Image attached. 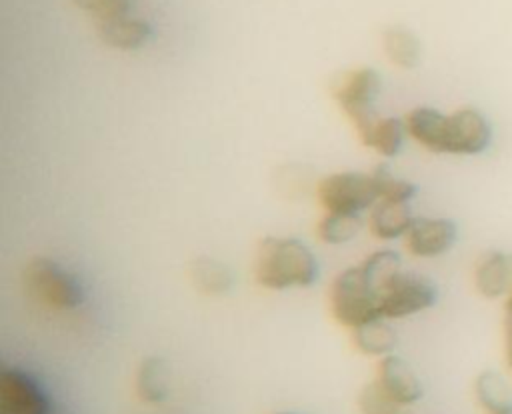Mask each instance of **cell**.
Here are the masks:
<instances>
[{
    "instance_id": "obj_1",
    "label": "cell",
    "mask_w": 512,
    "mask_h": 414,
    "mask_svg": "<svg viewBox=\"0 0 512 414\" xmlns=\"http://www.w3.org/2000/svg\"><path fill=\"white\" fill-rule=\"evenodd\" d=\"M402 268L394 250L382 248L360 264L344 268L330 284L328 304L332 316L346 328H356L380 316V292L384 282Z\"/></svg>"
},
{
    "instance_id": "obj_2",
    "label": "cell",
    "mask_w": 512,
    "mask_h": 414,
    "mask_svg": "<svg viewBox=\"0 0 512 414\" xmlns=\"http://www.w3.org/2000/svg\"><path fill=\"white\" fill-rule=\"evenodd\" d=\"M404 124L408 136L434 154L476 156L492 140L488 118L472 106H462L450 114L418 106L404 114Z\"/></svg>"
},
{
    "instance_id": "obj_3",
    "label": "cell",
    "mask_w": 512,
    "mask_h": 414,
    "mask_svg": "<svg viewBox=\"0 0 512 414\" xmlns=\"http://www.w3.org/2000/svg\"><path fill=\"white\" fill-rule=\"evenodd\" d=\"M254 278L268 290L306 288L318 278V260L294 236H264L254 256Z\"/></svg>"
},
{
    "instance_id": "obj_4",
    "label": "cell",
    "mask_w": 512,
    "mask_h": 414,
    "mask_svg": "<svg viewBox=\"0 0 512 414\" xmlns=\"http://www.w3.org/2000/svg\"><path fill=\"white\" fill-rule=\"evenodd\" d=\"M26 292L50 310H72L82 304L84 288L62 264L46 256H34L22 272Z\"/></svg>"
},
{
    "instance_id": "obj_5",
    "label": "cell",
    "mask_w": 512,
    "mask_h": 414,
    "mask_svg": "<svg viewBox=\"0 0 512 414\" xmlns=\"http://www.w3.org/2000/svg\"><path fill=\"white\" fill-rule=\"evenodd\" d=\"M380 90H382V78L370 66L342 72L334 80L332 94L336 98V104L352 122V126L356 128V134H362L380 116L376 112V98Z\"/></svg>"
},
{
    "instance_id": "obj_6",
    "label": "cell",
    "mask_w": 512,
    "mask_h": 414,
    "mask_svg": "<svg viewBox=\"0 0 512 414\" xmlns=\"http://www.w3.org/2000/svg\"><path fill=\"white\" fill-rule=\"evenodd\" d=\"M316 196L326 212L360 214L380 200L376 176L370 172H334L318 182Z\"/></svg>"
},
{
    "instance_id": "obj_7",
    "label": "cell",
    "mask_w": 512,
    "mask_h": 414,
    "mask_svg": "<svg viewBox=\"0 0 512 414\" xmlns=\"http://www.w3.org/2000/svg\"><path fill=\"white\" fill-rule=\"evenodd\" d=\"M436 284L418 272L398 270L382 286L380 292V316L406 318L430 308L436 302Z\"/></svg>"
},
{
    "instance_id": "obj_8",
    "label": "cell",
    "mask_w": 512,
    "mask_h": 414,
    "mask_svg": "<svg viewBox=\"0 0 512 414\" xmlns=\"http://www.w3.org/2000/svg\"><path fill=\"white\" fill-rule=\"evenodd\" d=\"M0 414H48V398L20 368L0 370Z\"/></svg>"
},
{
    "instance_id": "obj_9",
    "label": "cell",
    "mask_w": 512,
    "mask_h": 414,
    "mask_svg": "<svg viewBox=\"0 0 512 414\" xmlns=\"http://www.w3.org/2000/svg\"><path fill=\"white\" fill-rule=\"evenodd\" d=\"M456 224L448 218L414 216L404 234V244L412 256L434 258L448 252L456 242Z\"/></svg>"
},
{
    "instance_id": "obj_10",
    "label": "cell",
    "mask_w": 512,
    "mask_h": 414,
    "mask_svg": "<svg viewBox=\"0 0 512 414\" xmlns=\"http://www.w3.org/2000/svg\"><path fill=\"white\" fill-rule=\"evenodd\" d=\"M472 282L476 294L486 300H500L512 292V254L488 250L478 256Z\"/></svg>"
},
{
    "instance_id": "obj_11",
    "label": "cell",
    "mask_w": 512,
    "mask_h": 414,
    "mask_svg": "<svg viewBox=\"0 0 512 414\" xmlns=\"http://www.w3.org/2000/svg\"><path fill=\"white\" fill-rule=\"evenodd\" d=\"M374 380L400 406L412 404L422 396V384H420L416 372L400 356H394V354L382 356L378 360Z\"/></svg>"
},
{
    "instance_id": "obj_12",
    "label": "cell",
    "mask_w": 512,
    "mask_h": 414,
    "mask_svg": "<svg viewBox=\"0 0 512 414\" xmlns=\"http://www.w3.org/2000/svg\"><path fill=\"white\" fill-rule=\"evenodd\" d=\"M94 24L98 38L106 46L118 50H138L152 38V26L134 14H124Z\"/></svg>"
},
{
    "instance_id": "obj_13",
    "label": "cell",
    "mask_w": 512,
    "mask_h": 414,
    "mask_svg": "<svg viewBox=\"0 0 512 414\" xmlns=\"http://www.w3.org/2000/svg\"><path fill=\"white\" fill-rule=\"evenodd\" d=\"M414 220L410 202H390L378 200L370 208L368 228L380 240H394L406 234Z\"/></svg>"
},
{
    "instance_id": "obj_14",
    "label": "cell",
    "mask_w": 512,
    "mask_h": 414,
    "mask_svg": "<svg viewBox=\"0 0 512 414\" xmlns=\"http://www.w3.org/2000/svg\"><path fill=\"white\" fill-rule=\"evenodd\" d=\"M406 136L408 132L404 118L396 116H378L362 134H358L366 148H372L384 158L396 156L402 150Z\"/></svg>"
},
{
    "instance_id": "obj_15",
    "label": "cell",
    "mask_w": 512,
    "mask_h": 414,
    "mask_svg": "<svg viewBox=\"0 0 512 414\" xmlns=\"http://www.w3.org/2000/svg\"><path fill=\"white\" fill-rule=\"evenodd\" d=\"M190 280L204 296H222L234 286V274L228 264L212 256H200L190 264Z\"/></svg>"
},
{
    "instance_id": "obj_16",
    "label": "cell",
    "mask_w": 512,
    "mask_h": 414,
    "mask_svg": "<svg viewBox=\"0 0 512 414\" xmlns=\"http://www.w3.org/2000/svg\"><path fill=\"white\" fill-rule=\"evenodd\" d=\"M352 344L358 352L366 356H386L398 344L396 330L386 322V318L368 320L356 328H352Z\"/></svg>"
},
{
    "instance_id": "obj_17",
    "label": "cell",
    "mask_w": 512,
    "mask_h": 414,
    "mask_svg": "<svg viewBox=\"0 0 512 414\" xmlns=\"http://www.w3.org/2000/svg\"><path fill=\"white\" fill-rule=\"evenodd\" d=\"M382 48L388 60L404 70L418 66L422 46L418 36L406 26H388L382 34Z\"/></svg>"
},
{
    "instance_id": "obj_18",
    "label": "cell",
    "mask_w": 512,
    "mask_h": 414,
    "mask_svg": "<svg viewBox=\"0 0 512 414\" xmlns=\"http://www.w3.org/2000/svg\"><path fill=\"white\" fill-rule=\"evenodd\" d=\"M474 394L478 404L488 412L496 414L512 408V394L506 380L496 372H482L474 382Z\"/></svg>"
},
{
    "instance_id": "obj_19",
    "label": "cell",
    "mask_w": 512,
    "mask_h": 414,
    "mask_svg": "<svg viewBox=\"0 0 512 414\" xmlns=\"http://www.w3.org/2000/svg\"><path fill=\"white\" fill-rule=\"evenodd\" d=\"M136 392L146 402H160L166 396V364L158 356H148L136 370Z\"/></svg>"
},
{
    "instance_id": "obj_20",
    "label": "cell",
    "mask_w": 512,
    "mask_h": 414,
    "mask_svg": "<svg viewBox=\"0 0 512 414\" xmlns=\"http://www.w3.org/2000/svg\"><path fill=\"white\" fill-rule=\"evenodd\" d=\"M362 228L360 214L326 212L316 224V236L328 244H344L352 240Z\"/></svg>"
},
{
    "instance_id": "obj_21",
    "label": "cell",
    "mask_w": 512,
    "mask_h": 414,
    "mask_svg": "<svg viewBox=\"0 0 512 414\" xmlns=\"http://www.w3.org/2000/svg\"><path fill=\"white\" fill-rule=\"evenodd\" d=\"M372 174L376 176L378 182V192H380V200H390V202H410L416 194V186L406 180L396 176L388 166L380 164L372 170Z\"/></svg>"
},
{
    "instance_id": "obj_22",
    "label": "cell",
    "mask_w": 512,
    "mask_h": 414,
    "mask_svg": "<svg viewBox=\"0 0 512 414\" xmlns=\"http://www.w3.org/2000/svg\"><path fill=\"white\" fill-rule=\"evenodd\" d=\"M358 408L362 414H400L402 406L392 400L376 380H372L360 390Z\"/></svg>"
},
{
    "instance_id": "obj_23",
    "label": "cell",
    "mask_w": 512,
    "mask_h": 414,
    "mask_svg": "<svg viewBox=\"0 0 512 414\" xmlns=\"http://www.w3.org/2000/svg\"><path fill=\"white\" fill-rule=\"evenodd\" d=\"M72 2L76 8L92 16L94 22L132 14V8H134V0H72Z\"/></svg>"
},
{
    "instance_id": "obj_24",
    "label": "cell",
    "mask_w": 512,
    "mask_h": 414,
    "mask_svg": "<svg viewBox=\"0 0 512 414\" xmlns=\"http://www.w3.org/2000/svg\"><path fill=\"white\" fill-rule=\"evenodd\" d=\"M504 358L512 372V292L504 298Z\"/></svg>"
},
{
    "instance_id": "obj_25",
    "label": "cell",
    "mask_w": 512,
    "mask_h": 414,
    "mask_svg": "<svg viewBox=\"0 0 512 414\" xmlns=\"http://www.w3.org/2000/svg\"><path fill=\"white\" fill-rule=\"evenodd\" d=\"M496 414H512V408H510V410H502V412H496Z\"/></svg>"
}]
</instances>
